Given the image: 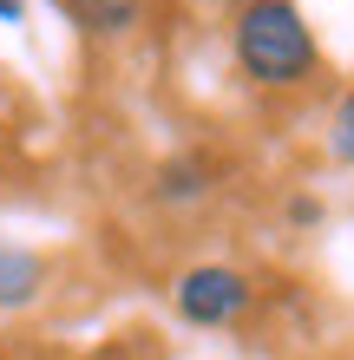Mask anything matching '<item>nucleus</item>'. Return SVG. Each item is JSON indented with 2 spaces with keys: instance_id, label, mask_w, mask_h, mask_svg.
I'll list each match as a JSON object with an SVG mask.
<instances>
[{
  "instance_id": "f257e3e1",
  "label": "nucleus",
  "mask_w": 354,
  "mask_h": 360,
  "mask_svg": "<svg viewBox=\"0 0 354 360\" xmlns=\"http://www.w3.org/2000/svg\"><path fill=\"white\" fill-rule=\"evenodd\" d=\"M230 53H236V72L263 92H296L322 72L315 27L302 20L296 0H243L230 20Z\"/></svg>"
},
{
  "instance_id": "f03ea898",
  "label": "nucleus",
  "mask_w": 354,
  "mask_h": 360,
  "mask_svg": "<svg viewBox=\"0 0 354 360\" xmlns=\"http://www.w3.org/2000/svg\"><path fill=\"white\" fill-rule=\"evenodd\" d=\"M249 302H256V282L230 262H203L177 275V314L191 328H230L249 314Z\"/></svg>"
},
{
  "instance_id": "7ed1b4c3",
  "label": "nucleus",
  "mask_w": 354,
  "mask_h": 360,
  "mask_svg": "<svg viewBox=\"0 0 354 360\" xmlns=\"http://www.w3.org/2000/svg\"><path fill=\"white\" fill-rule=\"evenodd\" d=\"M217 190V164L203 158V151H177V158H164L158 164V177H151V197L158 203H203Z\"/></svg>"
},
{
  "instance_id": "20e7f679",
  "label": "nucleus",
  "mask_w": 354,
  "mask_h": 360,
  "mask_svg": "<svg viewBox=\"0 0 354 360\" xmlns=\"http://www.w3.org/2000/svg\"><path fill=\"white\" fill-rule=\"evenodd\" d=\"M66 7V20L79 33H92V39H125L144 20V0H59Z\"/></svg>"
},
{
  "instance_id": "39448f33",
  "label": "nucleus",
  "mask_w": 354,
  "mask_h": 360,
  "mask_svg": "<svg viewBox=\"0 0 354 360\" xmlns=\"http://www.w3.org/2000/svg\"><path fill=\"white\" fill-rule=\"evenodd\" d=\"M39 288H46V262H39L33 249L0 243V308H27Z\"/></svg>"
},
{
  "instance_id": "423d86ee",
  "label": "nucleus",
  "mask_w": 354,
  "mask_h": 360,
  "mask_svg": "<svg viewBox=\"0 0 354 360\" xmlns=\"http://www.w3.org/2000/svg\"><path fill=\"white\" fill-rule=\"evenodd\" d=\"M328 151H335L341 164H354V92H341V105H335V124H328Z\"/></svg>"
},
{
  "instance_id": "0eeeda50",
  "label": "nucleus",
  "mask_w": 354,
  "mask_h": 360,
  "mask_svg": "<svg viewBox=\"0 0 354 360\" xmlns=\"http://www.w3.org/2000/svg\"><path fill=\"white\" fill-rule=\"evenodd\" d=\"M20 13H27V0H0V20H7V27H13Z\"/></svg>"
},
{
  "instance_id": "6e6552de",
  "label": "nucleus",
  "mask_w": 354,
  "mask_h": 360,
  "mask_svg": "<svg viewBox=\"0 0 354 360\" xmlns=\"http://www.w3.org/2000/svg\"><path fill=\"white\" fill-rule=\"evenodd\" d=\"M197 7H223V0H197ZM236 7H243V0H236Z\"/></svg>"
},
{
  "instance_id": "1a4fd4ad",
  "label": "nucleus",
  "mask_w": 354,
  "mask_h": 360,
  "mask_svg": "<svg viewBox=\"0 0 354 360\" xmlns=\"http://www.w3.org/2000/svg\"><path fill=\"white\" fill-rule=\"evenodd\" d=\"M0 360H7V354H0Z\"/></svg>"
}]
</instances>
